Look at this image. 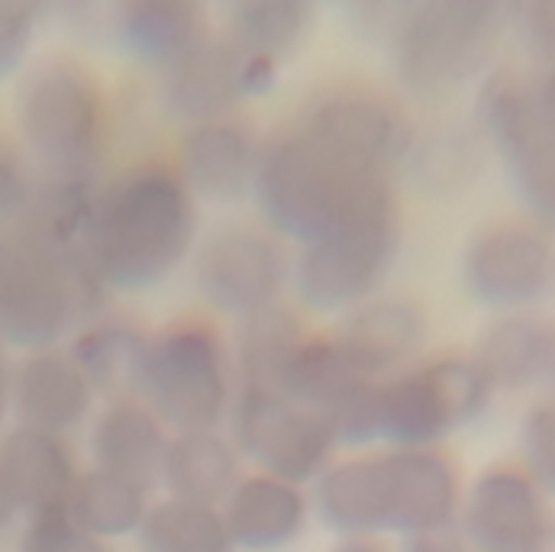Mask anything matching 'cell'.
Listing matches in <instances>:
<instances>
[{
    "label": "cell",
    "mask_w": 555,
    "mask_h": 552,
    "mask_svg": "<svg viewBox=\"0 0 555 552\" xmlns=\"http://www.w3.org/2000/svg\"><path fill=\"white\" fill-rule=\"evenodd\" d=\"M137 395L171 433L223 426L236 398L230 330L207 310L149 330Z\"/></svg>",
    "instance_id": "cell-6"
},
{
    "label": "cell",
    "mask_w": 555,
    "mask_h": 552,
    "mask_svg": "<svg viewBox=\"0 0 555 552\" xmlns=\"http://www.w3.org/2000/svg\"><path fill=\"white\" fill-rule=\"evenodd\" d=\"M404 249V204L391 197L294 249L291 300L317 323L382 294Z\"/></svg>",
    "instance_id": "cell-7"
},
{
    "label": "cell",
    "mask_w": 555,
    "mask_h": 552,
    "mask_svg": "<svg viewBox=\"0 0 555 552\" xmlns=\"http://www.w3.org/2000/svg\"><path fill=\"white\" fill-rule=\"evenodd\" d=\"M550 343V320L537 310L494 313L472 349L494 395H524L540 388Z\"/></svg>",
    "instance_id": "cell-28"
},
{
    "label": "cell",
    "mask_w": 555,
    "mask_h": 552,
    "mask_svg": "<svg viewBox=\"0 0 555 552\" xmlns=\"http://www.w3.org/2000/svg\"><path fill=\"white\" fill-rule=\"evenodd\" d=\"M101 178H75V175H46L36 171L26 210L16 223V230L26 240H36L42 246L55 249H81L91 207L98 197Z\"/></svg>",
    "instance_id": "cell-30"
},
{
    "label": "cell",
    "mask_w": 555,
    "mask_h": 552,
    "mask_svg": "<svg viewBox=\"0 0 555 552\" xmlns=\"http://www.w3.org/2000/svg\"><path fill=\"white\" fill-rule=\"evenodd\" d=\"M20 149L36 171L104 178L114 142V98L101 72L68 52L36 59L13 98Z\"/></svg>",
    "instance_id": "cell-4"
},
{
    "label": "cell",
    "mask_w": 555,
    "mask_h": 552,
    "mask_svg": "<svg viewBox=\"0 0 555 552\" xmlns=\"http://www.w3.org/2000/svg\"><path fill=\"white\" fill-rule=\"evenodd\" d=\"M81 475L78 452L68 436L13 423L0 433V488L16 514L33 517L68 504Z\"/></svg>",
    "instance_id": "cell-18"
},
{
    "label": "cell",
    "mask_w": 555,
    "mask_h": 552,
    "mask_svg": "<svg viewBox=\"0 0 555 552\" xmlns=\"http://www.w3.org/2000/svg\"><path fill=\"white\" fill-rule=\"evenodd\" d=\"M278 78L281 65L240 49L217 29L191 55L155 75V98L158 107L178 120V127H191L236 114L272 94Z\"/></svg>",
    "instance_id": "cell-13"
},
{
    "label": "cell",
    "mask_w": 555,
    "mask_h": 552,
    "mask_svg": "<svg viewBox=\"0 0 555 552\" xmlns=\"http://www.w3.org/2000/svg\"><path fill=\"white\" fill-rule=\"evenodd\" d=\"M391 197H401L398 178L336 162L287 120L266 130L253 201L259 220L294 249Z\"/></svg>",
    "instance_id": "cell-2"
},
{
    "label": "cell",
    "mask_w": 555,
    "mask_h": 552,
    "mask_svg": "<svg viewBox=\"0 0 555 552\" xmlns=\"http://www.w3.org/2000/svg\"><path fill=\"white\" fill-rule=\"evenodd\" d=\"M294 246L262 220H220L201 233L188 262L191 284L217 320H243L291 294Z\"/></svg>",
    "instance_id": "cell-10"
},
{
    "label": "cell",
    "mask_w": 555,
    "mask_h": 552,
    "mask_svg": "<svg viewBox=\"0 0 555 552\" xmlns=\"http://www.w3.org/2000/svg\"><path fill=\"white\" fill-rule=\"evenodd\" d=\"M385 491V534L408 537L426 527L459 521L465 478L446 446L378 449Z\"/></svg>",
    "instance_id": "cell-17"
},
{
    "label": "cell",
    "mask_w": 555,
    "mask_h": 552,
    "mask_svg": "<svg viewBox=\"0 0 555 552\" xmlns=\"http://www.w3.org/2000/svg\"><path fill=\"white\" fill-rule=\"evenodd\" d=\"M507 36L511 7L501 0H408L382 46L404 98L442 104L494 68Z\"/></svg>",
    "instance_id": "cell-3"
},
{
    "label": "cell",
    "mask_w": 555,
    "mask_h": 552,
    "mask_svg": "<svg viewBox=\"0 0 555 552\" xmlns=\"http://www.w3.org/2000/svg\"><path fill=\"white\" fill-rule=\"evenodd\" d=\"M543 395H555V320H550V343H546V362H543Z\"/></svg>",
    "instance_id": "cell-42"
},
{
    "label": "cell",
    "mask_w": 555,
    "mask_h": 552,
    "mask_svg": "<svg viewBox=\"0 0 555 552\" xmlns=\"http://www.w3.org/2000/svg\"><path fill=\"white\" fill-rule=\"evenodd\" d=\"M527 552H555V517L550 521V527L540 534V540H537Z\"/></svg>",
    "instance_id": "cell-43"
},
{
    "label": "cell",
    "mask_w": 555,
    "mask_h": 552,
    "mask_svg": "<svg viewBox=\"0 0 555 552\" xmlns=\"http://www.w3.org/2000/svg\"><path fill=\"white\" fill-rule=\"evenodd\" d=\"M356 382H372V378H362L349 365V359L343 356L330 326H317L307 336V343L300 346L297 359L291 362L281 391L287 398L326 414Z\"/></svg>",
    "instance_id": "cell-33"
},
{
    "label": "cell",
    "mask_w": 555,
    "mask_h": 552,
    "mask_svg": "<svg viewBox=\"0 0 555 552\" xmlns=\"http://www.w3.org/2000/svg\"><path fill=\"white\" fill-rule=\"evenodd\" d=\"M217 29L240 49L287 65L317 33V10L307 0H240L227 7Z\"/></svg>",
    "instance_id": "cell-29"
},
{
    "label": "cell",
    "mask_w": 555,
    "mask_h": 552,
    "mask_svg": "<svg viewBox=\"0 0 555 552\" xmlns=\"http://www.w3.org/2000/svg\"><path fill=\"white\" fill-rule=\"evenodd\" d=\"M511 36L530 59V68L555 65V0H527L511 7Z\"/></svg>",
    "instance_id": "cell-36"
},
{
    "label": "cell",
    "mask_w": 555,
    "mask_h": 552,
    "mask_svg": "<svg viewBox=\"0 0 555 552\" xmlns=\"http://www.w3.org/2000/svg\"><path fill=\"white\" fill-rule=\"evenodd\" d=\"M527 78H530V104L540 133L555 142V65L527 68Z\"/></svg>",
    "instance_id": "cell-40"
},
{
    "label": "cell",
    "mask_w": 555,
    "mask_h": 552,
    "mask_svg": "<svg viewBox=\"0 0 555 552\" xmlns=\"http://www.w3.org/2000/svg\"><path fill=\"white\" fill-rule=\"evenodd\" d=\"M10 375H13V365L7 359V346L0 343V433H3L7 414H10Z\"/></svg>",
    "instance_id": "cell-41"
},
{
    "label": "cell",
    "mask_w": 555,
    "mask_h": 552,
    "mask_svg": "<svg viewBox=\"0 0 555 552\" xmlns=\"http://www.w3.org/2000/svg\"><path fill=\"white\" fill-rule=\"evenodd\" d=\"M488 155L491 152L472 120L442 117L436 124L416 127L414 145L401 171L420 194L433 201H452L481 181Z\"/></svg>",
    "instance_id": "cell-25"
},
{
    "label": "cell",
    "mask_w": 555,
    "mask_h": 552,
    "mask_svg": "<svg viewBox=\"0 0 555 552\" xmlns=\"http://www.w3.org/2000/svg\"><path fill=\"white\" fill-rule=\"evenodd\" d=\"M168 439L171 429L152 414V408L139 395H130L101 401L91 416L88 452L94 468L124 475L149 491H158V468Z\"/></svg>",
    "instance_id": "cell-22"
},
{
    "label": "cell",
    "mask_w": 555,
    "mask_h": 552,
    "mask_svg": "<svg viewBox=\"0 0 555 552\" xmlns=\"http://www.w3.org/2000/svg\"><path fill=\"white\" fill-rule=\"evenodd\" d=\"M465 294L494 310H533L555 287V236L533 217H494L472 230L459 256Z\"/></svg>",
    "instance_id": "cell-12"
},
{
    "label": "cell",
    "mask_w": 555,
    "mask_h": 552,
    "mask_svg": "<svg viewBox=\"0 0 555 552\" xmlns=\"http://www.w3.org/2000/svg\"><path fill=\"white\" fill-rule=\"evenodd\" d=\"M236 552L291 550L310 527V495L259 468H246L220 504Z\"/></svg>",
    "instance_id": "cell-21"
},
{
    "label": "cell",
    "mask_w": 555,
    "mask_h": 552,
    "mask_svg": "<svg viewBox=\"0 0 555 552\" xmlns=\"http://www.w3.org/2000/svg\"><path fill=\"white\" fill-rule=\"evenodd\" d=\"M149 330L139 317L124 310H104L85 320L65 343L75 365L85 372L101 401L137 395L139 365L145 352Z\"/></svg>",
    "instance_id": "cell-26"
},
{
    "label": "cell",
    "mask_w": 555,
    "mask_h": 552,
    "mask_svg": "<svg viewBox=\"0 0 555 552\" xmlns=\"http://www.w3.org/2000/svg\"><path fill=\"white\" fill-rule=\"evenodd\" d=\"M33 181H36V168L26 158V152L16 142L0 137V233L16 230L26 210L29 191H33Z\"/></svg>",
    "instance_id": "cell-37"
},
{
    "label": "cell",
    "mask_w": 555,
    "mask_h": 552,
    "mask_svg": "<svg viewBox=\"0 0 555 552\" xmlns=\"http://www.w3.org/2000/svg\"><path fill=\"white\" fill-rule=\"evenodd\" d=\"M520 465L555 501V395H540L520 416Z\"/></svg>",
    "instance_id": "cell-34"
},
{
    "label": "cell",
    "mask_w": 555,
    "mask_h": 552,
    "mask_svg": "<svg viewBox=\"0 0 555 552\" xmlns=\"http://www.w3.org/2000/svg\"><path fill=\"white\" fill-rule=\"evenodd\" d=\"M262 137L256 117L246 111L181 127L171 162L197 204L233 207L253 197L262 158Z\"/></svg>",
    "instance_id": "cell-15"
},
{
    "label": "cell",
    "mask_w": 555,
    "mask_h": 552,
    "mask_svg": "<svg viewBox=\"0 0 555 552\" xmlns=\"http://www.w3.org/2000/svg\"><path fill=\"white\" fill-rule=\"evenodd\" d=\"M111 291L81 249H55L0 233V343L20 352L55 349L111 307Z\"/></svg>",
    "instance_id": "cell-5"
},
{
    "label": "cell",
    "mask_w": 555,
    "mask_h": 552,
    "mask_svg": "<svg viewBox=\"0 0 555 552\" xmlns=\"http://www.w3.org/2000/svg\"><path fill=\"white\" fill-rule=\"evenodd\" d=\"M16 552H114V547L78 527L65 508H55L26 517Z\"/></svg>",
    "instance_id": "cell-35"
},
{
    "label": "cell",
    "mask_w": 555,
    "mask_h": 552,
    "mask_svg": "<svg viewBox=\"0 0 555 552\" xmlns=\"http://www.w3.org/2000/svg\"><path fill=\"white\" fill-rule=\"evenodd\" d=\"M494 388L472 352L446 349L382 382L378 429L388 449L446 446L455 429L488 414Z\"/></svg>",
    "instance_id": "cell-9"
},
{
    "label": "cell",
    "mask_w": 555,
    "mask_h": 552,
    "mask_svg": "<svg viewBox=\"0 0 555 552\" xmlns=\"http://www.w3.org/2000/svg\"><path fill=\"white\" fill-rule=\"evenodd\" d=\"M98 391L65 346L23 352L10 375V414L16 423L68 436L98 411Z\"/></svg>",
    "instance_id": "cell-19"
},
{
    "label": "cell",
    "mask_w": 555,
    "mask_h": 552,
    "mask_svg": "<svg viewBox=\"0 0 555 552\" xmlns=\"http://www.w3.org/2000/svg\"><path fill=\"white\" fill-rule=\"evenodd\" d=\"M313 521L339 537H388L378 449L343 452L307 488Z\"/></svg>",
    "instance_id": "cell-23"
},
{
    "label": "cell",
    "mask_w": 555,
    "mask_h": 552,
    "mask_svg": "<svg viewBox=\"0 0 555 552\" xmlns=\"http://www.w3.org/2000/svg\"><path fill=\"white\" fill-rule=\"evenodd\" d=\"M201 233V204L171 155L145 152L101 178L81 256L111 294H149L188 269Z\"/></svg>",
    "instance_id": "cell-1"
},
{
    "label": "cell",
    "mask_w": 555,
    "mask_h": 552,
    "mask_svg": "<svg viewBox=\"0 0 555 552\" xmlns=\"http://www.w3.org/2000/svg\"><path fill=\"white\" fill-rule=\"evenodd\" d=\"M284 120L336 162L388 178L401 175L420 127L401 94L362 78L317 85Z\"/></svg>",
    "instance_id": "cell-8"
},
{
    "label": "cell",
    "mask_w": 555,
    "mask_h": 552,
    "mask_svg": "<svg viewBox=\"0 0 555 552\" xmlns=\"http://www.w3.org/2000/svg\"><path fill=\"white\" fill-rule=\"evenodd\" d=\"M313 330L317 323L294 300H281L253 317L236 320L230 330L236 388L281 391L291 362Z\"/></svg>",
    "instance_id": "cell-27"
},
{
    "label": "cell",
    "mask_w": 555,
    "mask_h": 552,
    "mask_svg": "<svg viewBox=\"0 0 555 552\" xmlns=\"http://www.w3.org/2000/svg\"><path fill=\"white\" fill-rule=\"evenodd\" d=\"M111 39L142 68L162 75L217 33V20L197 0H124L111 10Z\"/></svg>",
    "instance_id": "cell-20"
},
{
    "label": "cell",
    "mask_w": 555,
    "mask_h": 552,
    "mask_svg": "<svg viewBox=\"0 0 555 552\" xmlns=\"http://www.w3.org/2000/svg\"><path fill=\"white\" fill-rule=\"evenodd\" d=\"M152 498H155V491L142 488L137 482L88 465V468H81L65 511L91 537L114 547L117 540L137 537Z\"/></svg>",
    "instance_id": "cell-31"
},
{
    "label": "cell",
    "mask_w": 555,
    "mask_h": 552,
    "mask_svg": "<svg viewBox=\"0 0 555 552\" xmlns=\"http://www.w3.org/2000/svg\"><path fill=\"white\" fill-rule=\"evenodd\" d=\"M36 39V13L26 3L0 0V81L13 78L33 49Z\"/></svg>",
    "instance_id": "cell-38"
},
{
    "label": "cell",
    "mask_w": 555,
    "mask_h": 552,
    "mask_svg": "<svg viewBox=\"0 0 555 552\" xmlns=\"http://www.w3.org/2000/svg\"><path fill=\"white\" fill-rule=\"evenodd\" d=\"M243 472L246 462L223 426L178 429L165 446L158 491L168 498L220 508Z\"/></svg>",
    "instance_id": "cell-24"
},
{
    "label": "cell",
    "mask_w": 555,
    "mask_h": 552,
    "mask_svg": "<svg viewBox=\"0 0 555 552\" xmlns=\"http://www.w3.org/2000/svg\"><path fill=\"white\" fill-rule=\"evenodd\" d=\"M553 521V501L520 459L488 462L462 495L459 527L472 552H527Z\"/></svg>",
    "instance_id": "cell-14"
},
{
    "label": "cell",
    "mask_w": 555,
    "mask_h": 552,
    "mask_svg": "<svg viewBox=\"0 0 555 552\" xmlns=\"http://www.w3.org/2000/svg\"><path fill=\"white\" fill-rule=\"evenodd\" d=\"M137 552H236L223 511L155 495L137 530Z\"/></svg>",
    "instance_id": "cell-32"
},
{
    "label": "cell",
    "mask_w": 555,
    "mask_h": 552,
    "mask_svg": "<svg viewBox=\"0 0 555 552\" xmlns=\"http://www.w3.org/2000/svg\"><path fill=\"white\" fill-rule=\"evenodd\" d=\"M223 429L243 462L300 488L343 455L326 416L272 388H236Z\"/></svg>",
    "instance_id": "cell-11"
},
{
    "label": "cell",
    "mask_w": 555,
    "mask_h": 552,
    "mask_svg": "<svg viewBox=\"0 0 555 552\" xmlns=\"http://www.w3.org/2000/svg\"><path fill=\"white\" fill-rule=\"evenodd\" d=\"M398 552H472L459 521L426 527L408 537H398Z\"/></svg>",
    "instance_id": "cell-39"
},
{
    "label": "cell",
    "mask_w": 555,
    "mask_h": 552,
    "mask_svg": "<svg viewBox=\"0 0 555 552\" xmlns=\"http://www.w3.org/2000/svg\"><path fill=\"white\" fill-rule=\"evenodd\" d=\"M330 333L362 378L385 382L423 359L429 317L411 294L382 291L352 307L346 317L333 320Z\"/></svg>",
    "instance_id": "cell-16"
},
{
    "label": "cell",
    "mask_w": 555,
    "mask_h": 552,
    "mask_svg": "<svg viewBox=\"0 0 555 552\" xmlns=\"http://www.w3.org/2000/svg\"><path fill=\"white\" fill-rule=\"evenodd\" d=\"M16 517V511H13V504H10V498H7V491L0 488V534L10 527V521Z\"/></svg>",
    "instance_id": "cell-44"
}]
</instances>
